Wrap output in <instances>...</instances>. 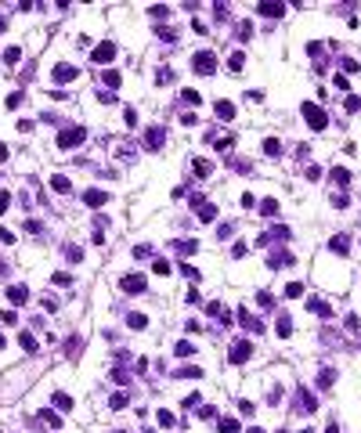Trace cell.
Segmentation results:
<instances>
[{"mask_svg":"<svg viewBox=\"0 0 361 433\" xmlns=\"http://www.w3.org/2000/svg\"><path fill=\"white\" fill-rule=\"evenodd\" d=\"M221 433H239V422H235V419H224L221 422Z\"/></svg>","mask_w":361,"mask_h":433,"instance_id":"cell-1","label":"cell"}]
</instances>
